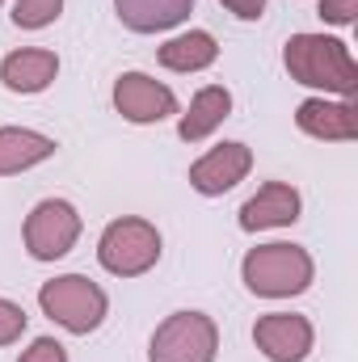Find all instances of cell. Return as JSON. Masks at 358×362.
<instances>
[{
	"label": "cell",
	"mask_w": 358,
	"mask_h": 362,
	"mask_svg": "<svg viewBox=\"0 0 358 362\" xmlns=\"http://www.w3.org/2000/svg\"><path fill=\"white\" fill-rule=\"evenodd\" d=\"M55 139L42 135V131H30V127H0V177H13V173H25L42 160L55 156Z\"/></svg>",
	"instance_id": "4fadbf2b"
},
{
	"label": "cell",
	"mask_w": 358,
	"mask_h": 362,
	"mask_svg": "<svg viewBox=\"0 0 358 362\" xmlns=\"http://www.w3.org/2000/svg\"><path fill=\"white\" fill-rule=\"evenodd\" d=\"M64 0H13V25L17 30H42L51 21H59Z\"/></svg>",
	"instance_id": "e0dca14e"
},
{
	"label": "cell",
	"mask_w": 358,
	"mask_h": 362,
	"mask_svg": "<svg viewBox=\"0 0 358 362\" xmlns=\"http://www.w3.org/2000/svg\"><path fill=\"white\" fill-rule=\"evenodd\" d=\"M219 329L207 312H173L156 325L148 341V362H215Z\"/></svg>",
	"instance_id": "5b68a950"
},
{
	"label": "cell",
	"mask_w": 358,
	"mask_h": 362,
	"mask_svg": "<svg viewBox=\"0 0 358 362\" xmlns=\"http://www.w3.org/2000/svg\"><path fill=\"white\" fill-rule=\"evenodd\" d=\"M241 278H245V286H249L253 295H262V299H295V295H304V291L312 286L316 262H312V253H308L304 245H282V240H274V245H258V249L245 253Z\"/></svg>",
	"instance_id": "7a4b0ae2"
},
{
	"label": "cell",
	"mask_w": 358,
	"mask_h": 362,
	"mask_svg": "<svg viewBox=\"0 0 358 362\" xmlns=\"http://www.w3.org/2000/svg\"><path fill=\"white\" fill-rule=\"evenodd\" d=\"M114 110L135 127H152L178 114V93L148 72H122L114 81Z\"/></svg>",
	"instance_id": "52a82bcc"
},
{
	"label": "cell",
	"mask_w": 358,
	"mask_h": 362,
	"mask_svg": "<svg viewBox=\"0 0 358 362\" xmlns=\"http://www.w3.org/2000/svg\"><path fill=\"white\" fill-rule=\"evenodd\" d=\"M312 341H316V329L299 312H270V316H258L253 325V346L270 362H304L312 354Z\"/></svg>",
	"instance_id": "ba28073f"
},
{
	"label": "cell",
	"mask_w": 358,
	"mask_h": 362,
	"mask_svg": "<svg viewBox=\"0 0 358 362\" xmlns=\"http://www.w3.org/2000/svg\"><path fill=\"white\" fill-rule=\"evenodd\" d=\"M249 169H253V152L245 144L228 139V144H215L207 156H198L190 165V185L207 198H219V194H228L232 185H241L249 177Z\"/></svg>",
	"instance_id": "9c48e42d"
},
{
	"label": "cell",
	"mask_w": 358,
	"mask_h": 362,
	"mask_svg": "<svg viewBox=\"0 0 358 362\" xmlns=\"http://www.w3.org/2000/svg\"><path fill=\"white\" fill-rule=\"evenodd\" d=\"M38 308L59 329H68L76 337H89L93 329H101V320L110 312V299L85 274H59V278L38 286Z\"/></svg>",
	"instance_id": "3957f363"
},
{
	"label": "cell",
	"mask_w": 358,
	"mask_h": 362,
	"mask_svg": "<svg viewBox=\"0 0 358 362\" xmlns=\"http://www.w3.org/2000/svg\"><path fill=\"white\" fill-rule=\"evenodd\" d=\"M321 17H325L329 25H354L358 0H321Z\"/></svg>",
	"instance_id": "ffe728a7"
},
{
	"label": "cell",
	"mask_w": 358,
	"mask_h": 362,
	"mask_svg": "<svg viewBox=\"0 0 358 362\" xmlns=\"http://www.w3.org/2000/svg\"><path fill=\"white\" fill-rule=\"evenodd\" d=\"M114 13L135 34H165L194 13V0H114Z\"/></svg>",
	"instance_id": "5bb4252c"
},
{
	"label": "cell",
	"mask_w": 358,
	"mask_h": 362,
	"mask_svg": "<svg viewBox=\"0 0 358 362\" xmlns=\"http://www.w3.org/2000/svg\"><path fill=\"white\" fill-rule=\"evenodd\" d=\"M228 114H232V93L224 85H207V89H198L190 97V110L181 114L178 135L185 144H202L211 131H219L228 122Z\"/></svg>",
	"instance_id": "9a60e30c"
},
{
	"label": "cell",
	"mask_w": 358,
	"mask_h": 362,
	"mask_svg": "<svg viewBox=\"0 0 358 362\" xmlns=\"http://www.w3.org/2000/svg\"><path fill=\"white\" fill-rule=\"evenodd\" d=\"M236 21H258L262 13H266V0H219Z\"/></svg>",
	"instance_id": "44dd1931"
},
{
	"label": "cell",
	"mask_w": 358,
	"mask_h": 362,
	"mask_svg": "<svg viewBox=\"0 0 358 362\" xmlns=\"http://www.w3.org/2000/svg\"><path fill=\"white\" fill-rule=\"evenodd\" d=\"M295 127L312 139H329V144H350L358 139V110L350 97L329 101V97H308L295 110Z\"/></svg>",
	"instance_id": "30bf717a"
},
{
	"label": "cell",
	"mask_w": 358,
	"mask_h": 362,
	"mask_svg": "<svg viewBox=\"0 0 358 362\" xmlns=\"http://www.w3.org/2000/svg\"><path fill=\"white\" fill-rule=\"evenodd\" d=\"M161 232L156 223L139 219V215H122L114 223H105L101 240H97V262L114 278H139L161 262Z\"/></svg>",
	"instance_id": "277c9868"
},
{
	"label": "cell",
	"mask_w": 358,
	"mask_h": 362,
	"mask_svg": "<svg viewBox=\"0 0 358 362\" xmlns=\"http://www.w3.org/2000/svg\"><path fill=\"white\" fill-rule=\"evenodd\" d=\"M25 308L21 303H13V299H0V346H13V341H21V333H25Z\"/></svg>",
	"instance_id": "ac0fdd59"
},
{
	"label": "cell",
	"mask_w": 358,
	"mask_h": 362,
	"mask_svg": "<svg viewBox=\"0 0 358 362\" xmlns=\"http://www.w3.org/2000/svg\"><path fill=\"white\" fill-rule=\"evenodd\" d=\"M282 64L295 85L337 97H354L358 89V64L350 47L333 34H291L282 47Z\"/></svg>",
	"instance_id": "6da1fadb"
},
{
	"label": "cell",
	"mask_w": 358,
	"mask_h": 362,
	"mask_svg": "<svg viewBox=\"0 0 358 362\" xmlns=\"http://www.w3.org/2000/svg\"><path fill=\"white\" fill-rule=\"evenodd\" d=\"M169 72H202V68H211L215 59H219V42H215V34H207V30H185L178 38H169L165 47H161V55H156Z\"/></svg>",
	"instance_id": "2e32d148"
},
{
	"label": "cell",
	"mask_w": 358,
	"mask_h": 362,
	"mask_svg": "<svg viewBox=\"0 0 358 362\" xmlns=\"http://www.w3.org/2000/svg\"><path fill=\"white\" fill-rule=\"evenodd\" d=\"M0 4H4V0H0Z\"/></svg>",
	"instance_id": "7402d4cb"
},
{
	"label": "cell",
	"mask_w": 358,
	"mask_h": 362,
	"mask_svg": "<svg viewBox=\"0 0 358 362\" xmlns=\"http://www.w3.org/2000/svg\"><path fill=\"white\" fill-rule=\"evenodd\" d=\"M81 228H85V219L68 198H42L25 215L21 236H25V249H30L34 262H59V257H68L76 249Z\"/></svg>",
	"instance_id": "8992f818"
},
{
	"label": "cell",
	"mask_w": 358,
	"mask_h": 362,
	"mask_svg": "<svg viewBox=\"0 0 358 362\" xmlns=\"http://www.w3.org/2000/svg\"><path fill=\"white\" fill-rule=\"evenodd\" d=\"M59 76V55L47 51V47H21V51H8L0 59V85L8 93H42L55 85Z\"/></svg>",
	"instance_id": "7c38bea8"
},
{
	"label": "cell",
	"mask_w": 358,
	"mask_h": 362,
	"mask_svg": "<svg viewBox=\"0 0 358 362\" xmlns=\"http://www.w3.org/2000/svg\"><path fill=\"white\" fill-rule=\"evenodd\" d=\"M17 362H68V350H64V341H55V337H34L30 350H21Z\"/></svg>",
	"instance_id": "d6986e66"
},
{
	"label": "cell",
	"mask_w": 358,
	"mask_h": 362,
	"mask_svg": "<svg viewBox=\"0 0 358 362\" xmlns=\"http://www.w3.org/2000/svg\"><path fill=\"white\" fill-rule=\"evenodd\" d=\"M304 211V198L287 181H266L245 206H241V228L245 232H270V228H291Z\"/></svg>",
	"instance_id": "8fae6325"
}]
</instances>
